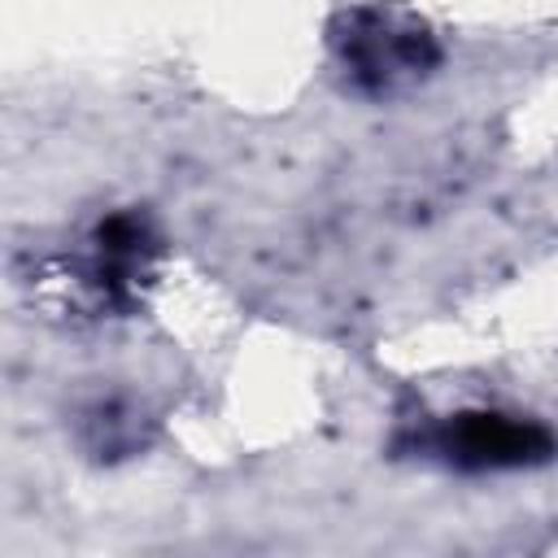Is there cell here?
<instances>
[{
    "instance_id": "obj_1",
    "label": "cell",
    "mask_w": 558,
    "mask_h": 558,
    "mask_svg": "<svg viewBox=\"0 0 558 558\" xmlns=\"http://www.w3.org/2000/svg\"><path fill=\"white\" fill-rule=\"evenodd\" d=\"M449 458L466 466H519L549 453V436L536 423L506 418V414H462L445 432Z\"/></svg>"
}]
</instances>
